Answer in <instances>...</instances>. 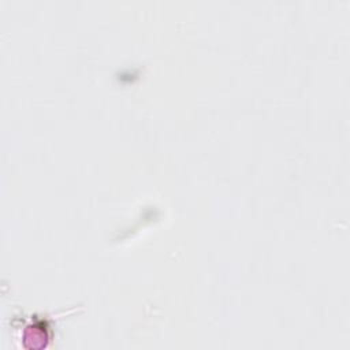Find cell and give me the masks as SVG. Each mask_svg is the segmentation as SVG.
<instances>
[{
	"mask_svg": "<svg viewBox=\"0 0 350 350\" xmlns=\"http://www.w3.org/2000/svg\"><path fill=\"white\" fill-rule=\"evenodd\" d=\"M23 346L29 350H41L52 340V327L46 319H31L22 334Z\"/></svg>",
	"mask_w": 350,
	"mask_h": 350,
	"instance_id": "6da1fadb",
	"label": "cell"
}]
</instances>
